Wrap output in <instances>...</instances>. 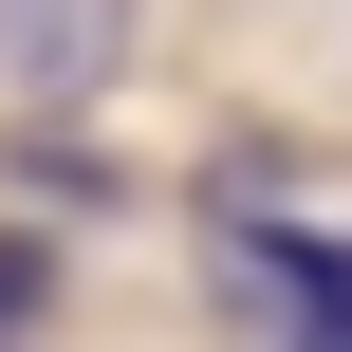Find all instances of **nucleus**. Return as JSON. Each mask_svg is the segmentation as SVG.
<instances>
[{
    "instance_id": "1",
    "label": "nucleus",
    "mask_w": 352,
    "mask_h": 352,
    "mask_svg": "<svg viewBox=\"0 0 352 352\" xmlns=\"http://www.w3.org/2000/svg\"><path fill=\"white\" fill-rule=\"evenodd\" d=\"M0 74L19 93H111L130 74V0H0Z\"/></svg>"
},
{
    "instance_id": "2",
    "label": "nucleus",
    "mask_w": 352,
    "mask_h": 352,
    "mask_svg": "<svg viewBox=\"0 0 352 352\" xmlns=\"http://www.w3.org/2000/svg\"><path fill=\"white\" fill-rule=\"evenodd\" d=\"M37 278H56V260H37V241H0V334L37 316Z\"/></svg>"
}]
</instances>
